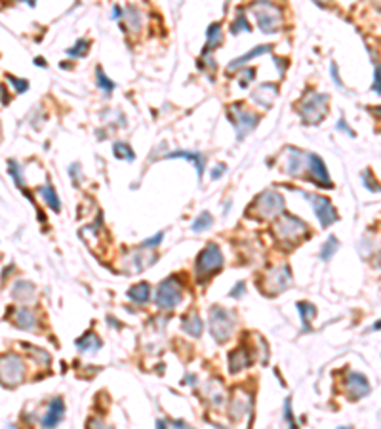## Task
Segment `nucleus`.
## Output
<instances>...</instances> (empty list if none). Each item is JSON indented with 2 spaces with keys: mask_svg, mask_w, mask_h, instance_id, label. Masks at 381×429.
Returning <instances> with one entry per match:
<instances>
[{
  "mask_svg": "<svg viewBox=\"0 0 381 429\" xmlns=\"http://www.w3.org/2000/svg\"><path fill=\"white\" fill-rule=\"evenodd\" d=\"M88 50H90V40H88V38H80L75 46L67 50V56L82 57V56H86V54H88Z\"/></svg>",
  "mask_w": 381,
  "mask_h": 429,
  "instance_id": "nucleus-34",
  "label": "nucleus"
},
{
  "mask_svg": "<svg viewBox=\"0 0 381 429\" xmlns=\"http://www.w3.org/2000/svg\"><path fill=\"white\" fill-rule=\"evenodd\" d=\"M273 50V46L271 44H259L257 48H254V50H250V52H246L244 56H240L237 57V59H233L231 63H229V71H235V69H238V67H244L248 63V61H252V59H256V57L259 56H263V54H269Z\"/></svg>",
  "mask_w": 381,
  "mask_h": 429,
  "instance_id": "nucleus-20",
  "label": "nucleus"
},
{
  "mask_svg": "<svg viewBox=\"0 0 381 429\" xmlns=\"http://www.w3.org/2000/svg\"><path fill=\"white\" fill-rule=\"evenodd\" d=\"M113 151H114V157H116V159H122V161H133V159H135L133 149L128 145V143H124V141L114 143Z\"/></svg>",
  "mask_w": 381,
  "mask_h": 429,
  "instance_id": "nucleus-33",
  "label": "nucleus"
},
{
  "mask_svg": "<svg viewBox=\"0 0 381 429\" xmlns=\"http://www.w3.org/2000/svg\"><path fill=\"white\" fill-rule=\"evenodd\" d=\"M229 118L237 130V137L238 141H242L250 132L256 130L257 122H259V116L256 113H252L250 109H244V105H231L229 109Z\"/></svg>",
  "mask_w": 381,
  "mask_h": 429,
  "instance_id": "nucleus-7",
  "label": "nucleus"
},
{
  "mask_svg": "<svg viewBox=\"0 0 381 429\" xmlns=\"http://www.w3.org/2000/svg\"><path fill=\"white\" fill-rule=\"evenodd\" d=\"M166 159H185V161H189L195 164V168H197V176H199V180L202 178V174H204V166H206V155L204 153H199V151H171V153H166Z\"/></svg>",
  "mask_w": 381,
  "mask_h": 429,
  "instance_id": "nucleus-17",
  "label": "nucleus"
},
{
  "mask_svg": "<svg viewBox=\"0 0 381 429\" xmlns=\"http://www.w3.org/2000/svg\"><path fill=\"white\" fill-rule=\"evenodd\" d=\"M330 71H332V80L335 82L337 86H341V80H339V76H337V65L335 63H332L330 65Z\"/></svg>",
  "mask_w": 381,
  "mask_h": 429,
  "instance_id": "nucleus-46",
  "label": "nucleus"
},
{
  "mask_svg": "<svg viewBox=\"0 0 381 429\" xmlns=\"http://www.w3.org/2000/svg\"><path fill=\"white\" fill-rule=\"evenodd\" d=\"M290 280H292V271L284 263V265H278L267 273L265 286L271 290V294H278V292H284L286 288H288Z\"/></svg>",
  "mask_w": 381,
  "mask_h": 429,
  "instance_id": "nucleus-11",
  "label": "nucleus"
},
{
  "mask_svg": "<svg viewBox=\"0 0 381 429\" xmlns=\"http://www.w3.org/2000/svg\"><path fill=\"white\" fill-rule=\"evenodd\" d=\"M25 376V364L21 357L16 353H10L0 357V381L4 385H18Z\"/></svg>",
  "mask_w": 381,
  "mask_h": 429,
  "instance_id": "nucleus-9",
  "label": "nucleus"
},
{
  "mask_svg": "<svg viewBox=\"0 0 381 429\" xmlns=\"http://www.w3.org/2000/svg\"><path fill=\"white\" fill-rule=\"evenodd\" d=\"M244 288H246V284L240 280V282H238V284L233 288V292H231L229 296H231V298H240V296L244 294Z\"/></svg>",
  "mask_w": 381,
  "mask_h": 429,
  "instance_id": "nucleus-44",
  "label": "nucleus"
},
{
  "mask_svg": "<svg viewBox=\"0 0 381 429\" xmlns=\"http://www.w3.org/2000/svg\"><path fill=\"white\" fill-rule=\"evenodd\" d=\"M8 170H10V174H12V176H14V180H16V183H18L19 187H21V189H23V187H25V181H23V178H21V168H19V164L16 161H10L8 162Z\"/></svg>",
  "mask_w": 381,
  "mask_h": 429,
  "instance_id": "nucleus-37",
  "label": "nucleus"
},
{
  "mask_svg": "<svg viewBox=\"0 0 381 429\" xmlns=\"http://www.w3.org/2000/svg\"><path fill=\"white\" fill-rule=\"evenodd\" d=\"M370 381L366 380V376H362L358 372H349L345 378V391L351 399H362L370 393Z\"/></svg>",
  "mask_w": 381,
  "mask_h": 429,
  "instance_id": "nucleus-12",
  "label": "nucleus"
},
{
  "mask_svg": "<svg viewBox=\"0 0 381 429\" xmlns=\"http://www.w3.org/2000/svg\"><path fill=\"white\" fill-rule=\"evenodd\" d=\"M128 298L135 304H147L151 298V286L149 282H137L128 290Z\"/></svg>",
  "mask_w": 381,
  "mask_h": 429,
  "instance_id": "nucleus-22",
  "label": "nucleus"
},
{
  "mask_svg": "<svg viewBox=\"0 0 381 429\" xmlns=\"http://www.w3.org/2000/svg\"><path fill=\"white\" fill-rule=\"evenodd\" d=\"M16 2H27L29 6H35V2H37V0H16Z\"/></svg>",
  "mask_w": 381,
  "mask_h": 429,
  "instance_id": "nucleus-50",
  "label": "nucleus"
},
{
  "mask_svg": "<svg viewBox=\"0 0 381 429\" xmlns=\"http://www.w3.org/2000/svg\"><path fill=\"white\" fill-rule=\"evenodd\" d=\"M223 267V254L221 248L216 242H210L208 246L204 248L197 257V265H195V273L200 282L208 276L216 275L219 269Z\"/></svg>",
  "mask_w": 381,
  "mask_h": 429,
  "instance_id": "nucleus-5",
  "label": "nucleus"
},
{
  "mask_svg": "<svg viewBox=\"0 0 381 429\" xmlns=\"http://www.w3.org/2000/svg\"><path fill=\"white\" fill-rule=\"evenodd\" d=\"M252 14L256 18L257 25L261 29V33L265 35H275L282 27V10L276 4L269 2V0H256L252 6Z\"/></svg>",
  "mask_w": 381,
  "mask_h": 429,
  "instance_id": "nucleus-1",
  "label": "nucleus"
},
{
  "mask_svg": "<svg viewBox=\"0 0 381 429\" xmlns=\"http://www.w3.org/2000/svg\"><path fill=\"white\" fill-rule=\"evenodd\" d=\"M162 238H164V233H156L152 238H147V240H143L141 244H139V250H149V248H156L158 244L162 242Z\"/></svg>",
  "mask_w": 381,
  "mask_h": 429,
  "instance_id": "nucleus-39",
  "label": "nucleus"
},
{
  "mask_svg": "<svg viewBox=\"0 0 381 429\" xmlns=\"http://www.w3.org/2000/svg\"><path fill=\"white\" fill-rule=\"evenodd\" d=\"M212 225H214V218H212V214H210V212H202L199 218L193 221L190 229H193L195 233H202L204 229H210Z\"/></svg>",
  "mask_w": 381,
  "mask_h": 429,
  "instance_id": "nucleus-32",
  "label": "nucleus"
},
{
  "mask_svg": "<svg viewBox=\"0 0 381 429\" xmlns=\"http://www.w3.org/2000/svg\"><path fill=\"white\" fill-rule=\"evenodd\" d=\"M305 166L309 168V174L316 181V185H320V187H332V180L328 176V168H326V164H324V161L318 155H307V164Z\"/></svg>",
  "mask_w": 381,
  "mask_h": 429,
  "instance_id": "nucleus-13",
  "label": "nucleus"
},
{
  "mask_svg": "<svg viewBox=\"0 0 381 429\" xmlns=\"http://www.w3.org/2000/svg\"><path fill=\"white\" fill-rule=\"evenodd\" d=\"M183 302V286L175 276L164 278L156 290V304L160 309H173Z\"/></svg>",
  "mask_w": 381,
  "mask_h": 429,
  "instance_id": "nucleus-8",
  "label": "nucleus"
},
{
  "mask_svg": "<svg viewBox=\"0 0 381 429\" xmlns=\"http://www.w3.org/2000/svg\"><path fill=\"white\" fill-rule=\"evenodd\" d=\"M63 416H65V402H63L61 397H56L50 402L46 416L42 418V425L44 427H56L57 423L63 419Z\"/></svg>",
  "mask_w": 381,
  "mask_h": 429,
  "instance_id": "nucleus-18",
  "label": "nucleus"
},
{
  "mask_svg": "<svg viewBox=\"0 0 381 429\" xmlns=\"http://www.w3.org/2000/svg\"><path fill=\"white\" fill-rule=\"evenodd\" d=\"M362 180L366 181V187H368V189H370V191H375V193L379 191V187L375 185V180H368V170H366V172H364V174H362Z\"/></svg>",
  "mask_w": 381,
  "mask_h": 429,
  "instance_id": "nucleus-43",
  "label": "nucleus"
},
{
  "mask_svg": "<svg viewBox=\"0 0 381 429\" xmlns=\"http://www.w3.org/2000/svg\"><path fill=\"white\" fill-rule=\"evenodd\" d=\"M275 63H276V67H278V71H280V73H284L286 63H280V57H275Z\"/></svg>",
  "mask_w": 381,
  "mask_h": 429,
  "instance_id": "nucleus-48",
  "label": "nucleus"
},
{
  "mask_svg": "<svg viewBox=\"0 0 381 429\" xmlns=\"http://www.w3.org/2000/svg\"><path fill=\"white\" fill-rule=\"evenodd\" d=\"M113 18H116V19H120V18H122V10H120V6H114V10H113Z\"/></svg>",
  "mask_w": 381,
  "mask_h": 429,
  "instance_id": "nucleus-47",
  "label": "nucleus"
},
{
  "mask_svg": "<svg viewBox=\"0 0 381 429\" xmlns=\"http://www.w3.org/2000/svg\"><path fill=\"white\" fill-rule=\"evenodd\" d=\"M38 193H40V197L46 200V204L54 210V212H59V210H61V202H59V199H57V193L54 191V187H52L50 183L42 185V187L38 189Z\"/></svg>",
  "mask_w": 381,
  "mask_h": 429,
  "instance_id": "nucleus-28",
  "label": "nucleus"
},
{
  "mask_svg": "<svg viewBox=\"0 0 381 429\" xmlns=\"http://www.w3.org/2000/svg\"><path fill=\"white\" fill-rule=\"evenodd\" d=\"M286 172L290 176H301L307 164V155L295 147H286Z\"/></svg>",
  "mask_w": 381,
  "mask_h": 429,
  "instance_id": "nucleus-15",
  "label": "nucleus"
},
{
  "mask_svg": "<svg viewBox=\"0 0 381 429\" xmlns=\"http://www.w3.org/2000/svg\"><path fill=\"white\" fill-rule=\"evenodd\" d=\"M275 235L284 242H297L309 235V225L292 214H280L275 223Z\"/></svg>",
  "mask_w": 381,
  "mask_h": 429,
  "instance_id": "nucleus-4",
  "label": "nucleus"
},
{
  "mask_svg": "<svg viewBox=\"0 0 381 429\" xmlns=\"http://www.w3.org/2000/svg\"><path fill=\"white\" fill-rule=\"evenodd\" d=\"M278 84L276 82H265V84L257 86L252 94V101L261 107V109H271L275 99L278 97Z\"/></svg>",
  "mask_w": 381,
  "mask_h": 429,
  "instance_id": "nucleus-14",
  "label": "nucleus"
},
{
  "mask_svg": "<svg viewBox=\"0 0 381 429\" xmlns=\"http://www.w3.org/2000/svg\"><path fill=\"white\" fill-rule=\"evenodd\" d=\"M235 330V315L225 307H212L210 311V334L218 343H225Z\"/></svg>",
  "mask_w": 381,
  "mask_h": 429,
  "instance_id": "nucleus-6",
  "label": "nucleus"
},
{
  "mask_svg": "<svg viewBox=\"0 0 381 429\" xmlns=\"http://www.w3.org/2000/svg\"><path fill=\"white\" fill-rule=\"evenodd\" d=\"M371 90L375 92V94H379L381 86H379V67L375 65V71H373V86H371Z\"/></svg>",
  "mask_w": 381,
  "mask_h": 429,
  "instance_id": "nucleus-42",
  "label": "nucleus"
},
{
  "mask_svg": "<svg viewBox=\"0 0 381 429\" xmlns=\"http://www.w3.org/2000/svg\"><path fill=\"white\" fill-rule=\"evenodd\" d=\"M337 130H341V132H345L349 137H354V132H352L351 128L347 126V120L345 118H339V122H337Z\"/></svg>",
  "mask_w": 381,
  "mask_h": 429,
  "instance_id": "nucleus-41",
  "label": "nucleus"
},
{
  "mask_svg": "<svg viewBox=\"0 0 381 429\" xmlns=\"http://www.w3.org/2000/svg\"><path fill=\"white\" fill-rule=\"evenodd\" d=\"M250 31H252L250 21H248V18L244 16V12H242V10H238L237 19H235V21H233V25H231V33H233V35H238V33H250Z\"/></svg>",
  "mask_w": 381,
  "mask_h": 429,
  "instance_id": "nucleus-30",
  "label": "nucleus"
},
{
  "mask_svg": "<svg viewBox=\"0 0 381 429\" xmlns=\"http://www.w3.org/2000/svg\"><path fill=\"white\" fill-rule=\"evenodd\" d=\"M183 330L189 336H193V338H199L202 330H204V323L199 317V313H190L183 319Z\"/></svg>",
  "mask_w": 381,
  "mask_h": 429,
  "instance_id": "nucleus-23",
  "label": "nucleus"
},
{
  "mask_svg": "<svg viewBox=\"0 0 381 429\" xmlns=\"http://www.w3.org/2000/svg\"><path fill=\"white\" fill-rule=\"evenodd\" d=\"M295 307H297V313H299V317H301V323H303V332H307V330H311V326H309V323L314 319V315H316V307L311 304H307V302H299V304H295Z\"/></svg>",
  "mask_w": 381,
  "mask_h": 429,
  "instance_id": "nucleus-27",
  "label": "nucleus"
},
{
  "mask_svg": "<svg viewBox=\"0 0 381 429\" xmlns=\"http://www.w3.org/2000/svg\"><path fill=\"white\" fill-rule=\"evenodd\" d=\"M314 2H316V4H326L328 0H314Z\"/></svg>",
  "mask_w": 381,
  "mask_h": 429,
  "instance_id": "nucleus-51",
  "label": "nucleus"
},
{
  "mask_svg": "<svg viewBox=\"0 0 381 429\" xmlns=\"http://www.w3.org/2000/svg\"><path fill=\"white\" fill-rule=\"evenodd\" d=\"M305 199L311 202L316 218L320 221L322 227H330L332 223L337 221V212L332 206V202L326 199V197H320V195H313V193H301Z\"/></svg>",
  "mask_w": 381,
  "mask_h": 429,
  "instance_id": "nucleus-10",
  "label": "nucleus"
},
{
  "mask_svg": "<svg viewBox=\"0 0 381 429\" xmlns=\"http://www.w3.org/2000/svg\"><path fill=\"white\" fill-rule=\"evenodd\" d=\"M6 80L14 84V88H16V92H18V94H25V92L29 90V82H27V80L16 78L14 75H6Z\"/></svg>",
  "mask_w": 381,
  "mask_h": 429,
  "instance_id": "nucleus-38",
  "label": "nucleus"
},
{
  "mask_svg": "<svg viewBox=\"0 0 381 429\" xmlns=\"http://www.w3.org/2000/svg\"><path fill=\"white\" fill-rule=\"evenodd\" d=\"M206 38H208V42H206V48L202 50V56H208L212 54L216 48L221 46V42H223V29H221V23H212L206 31Z\"/></svg>",
  "mask_w": 381,
  "mask_h": 429,
  "instance_id": "nucleus-21",
  "label": "nucleus"
},
{
  "mask_svg": "<svg viewBox=\"0 0 381 429\" xmlns=\"http://www.w3.org/2000/svg\"><path fill=\"white\" fill-rule=\"evenodd\" d=\"M238 78V86L240 88H248V84L256 78V69H252V67H246L244 71H242V75L237 76Z\"/></svg>",
  "mask_w": 381,
  "mask_h": 429,
  "instance_id": "nucleus-36",
  "label": "nucleus"
},
{
  "mask_svg": "<svg viewBox=\"0 0 381 429\" xmlns=\"http://www.w3.org/2000/svg\"><path fill=\"white\" fill-rule=\"evenodd\" d=\"M339 250V240L335 237H328V240L324 242L322 250H320V259L322 261H328V259H332L333 254Z\"/></svg>",
  "mask_w": 381,
  "mask_h": 429,
  "instance_id": "nucleus-31",
  "label": "nucleus"
},
{
  "mask_svg": "<svg viewBox=\"0 0 381 429\" xmlns=\"http://www.w3.org/2000/svg\"><path fill=\"white\" fill-rule=\"evenodd\" d=\"M122 18L126 19V23H128V29H130L132 33H139V31H141L143 16H141V12L135 8V6H130V8L124 10Z\"/></svg>",
  "mask_w": 381,
  "mask_h": 429,
  "instance_id": "nucleus-25",
  "label": "nucleus"
},
{
  "mask_svg": "<svg viewBox=\"0 0 381 429\" xmlns=\"http://www.w3.org/2000/svg\"><path fill=\"white\" fill-rule=\"evenodd\" d=\"M250 212L259 219L278 218L284 212V197L276 191H263L252 204Z\"/></svg>",
  "mask_w": 381,
  "mask_h": 429,
  "instance_id": "nucleus-3",
  "label": "nucleus"
},
{
  "mask_svg": "<svg viewBox=\"0 0 381 429\" xmlns=\"http://www.w3.org/2000/svg\"><path fill=\"white\" fill-rule=\"evenodd\" d=\"M252 364V353L248 347H237V349H233L231 355H229V366H231V372L233 374H237V372L244 370Z\"/></svg>",
  "mask_w": 381,
  "mask_h": 429,
  "instance_id": "nucleus-19",
  "label": "nucleus"
},
{
  "mask_svg": "<svg viewBox=\"0 0 381 429\" xmlns=\"http://www.w3.org/2000/svg\"><path fill=\"white\" fill-rule=\"evenodd\" d=\"M14 296L19 298V300H23V302H29L35 296V284L25 282V280H19L18 284L14 286Z\"/></svg>",
  "mask_w": 381,
  "mask_h": 429,
  "instance_id": "nucleus-29",
  "label": "nucleus"
},
{
  "mask_svg": "<svg viewBox=\"0 0 381 429\" xmlns=\"http://www.w3.org/2000/svg\"><path fill=\"white\" fill-rule=\"evenodd\" d=\"M95 75H97V86H99V90H103L105 94H111V92L114 90V82H113V80L105 75V71H103V69H99V67H97Z\"/></svg>",
  "mask_w": 381,
  "mask_h": 429,
  "instance_id": "nucleus-35",
  "label": "nucleus"
},
{
  "mask_svg": "<svg viewBox=\"0 0 381 429\" xmlns=\"http://www.w3.org/2000/svg\"><path fill=\"white\" fill-rule=\"evenodd\" d=\"M225 174V164H218L214 170H212V180H218L219 176H223Z\"/></svg>",
  "mask_w": 381,
  "mask_h": 429,
  "instance_id": "nucleus-45",
  "label": "nucleus"
},
{
  "mask_svg": "<svg viewBox=\"0 0 381 429\" xmlns=\"http://www.w3.org/2000/svg\"><path fill=\"white\" fill-rule=\"evenodd\" d=\"M250 406H252V399L250 395H244V397H235L233 400V408H231V416L233 419H240L244 414L250 412Z\"/></svg>",
  "mask_w": 381,
  "mask_h": 429,
  "instance_id": "nucleus-26",
  "label": "nucleus"
},
{
  "mask_svg": "<svg viewBox=\"0 0 381 429\" xmlns=\"http://www.w3.org/2000/svg\"><path fill=\"white\" fill-rule=\"evenodd\" d=\"M76 347L82 353H95L101 347V340L94 332H86L82 338L76 340Z\"/></svg>",
  "mask_w": 381,
  "mask_h": 429,
  "instance_id": "nucleus-24",
  "label": "nucleus"
},
{
  "mask_svg": "<svg viewBox=\"0 0 381 429\" xmlns=\"http://www.w3.org/2000/svg\"><path fill=\"white\" fill-rule=\"evenodd\" d=\"M12 321L18 328H23V330H35L38 326V319L37 315L33 313L29 307L21 305V307H16L14 309V315H12Z\"/></svg>",
  "mask_w": 381,
  "mask_h": 429,
  "instance_id": "nucleus-16",
  "label": "nucleus"
},
{
  "mask_svg": "<svg viewBox=\"0 0 381 429\" xmlns=\"http://www.w3.org/2000/svg\"><path fill=\"white\" fill-rule=\"evenodd\" d=\"M35 63H37V65H40V67H46V61H44L42 57H37V59H35Z\"/></svg>",
  "mask_w": 381,
  "mask_h": 429,
  "instance_id": "nucleus-49",
  "label": "nucleus"
},
{
  "mask_svg": "<svg viewBox=\"0 0 381 429\" xmlns=\"http://www.w3.org/2000/svg\"><path fill=\"white\" fill-rule=\"evenodd\" d=\"M284 418H286V421H288V423L294 427L295 421H294V418H292V399H290V397H288V399H286V402H284Z\"/></svg>",
  "mask_w": 381,
  "mask_h": 429,
  "instance_id": "nucleus-40",
  "label": "nucleus"
},
{
  "mask_svg": "<svg viewBox=\"0 0 381 429\" xmlns=\"http://www.w3.org/2000/svg\"><path fill=\"white\" fill-rule=\"evenodd\" d=\"M328 103L330 97L326 94H316V92H309L303 99L299 101V116L303 124H320L328 114Z\"/></svg>",
  "mask_w": 381,
  "mask_h": 429,
  "instance_id": "nucleus-2",
  "label": "nucleus"
}]
</instances>
